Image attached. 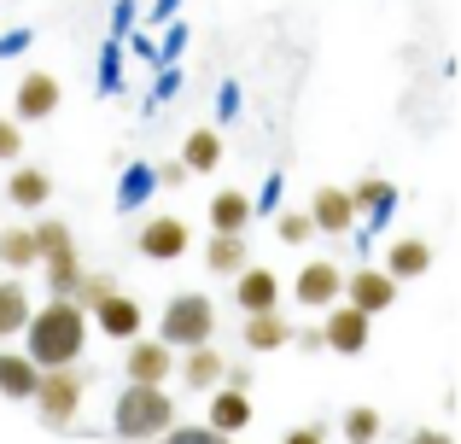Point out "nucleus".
<instances>
[{"label":"nucleus","mask_w":461,"mask_h":444,"mask_svg":"<svg viewBox=\"0 0 461 444\" xmlns=\"http://www.w3.org/2000/svg\"><path fill=\"white\" fill-rule=\"evenodd\" d=\"M88 351V310H77L70 298H47L41 310H30L23 322V357L35 368H77V357Z\"/></svg>","instance_id":"nucleus-1"},{"label":"nucleus","mask_w":461,"mask_h":444,"mask_svg":"<svg viewBox=\"0 0 461 444\" xmlns=\"http://www.w3.org/2000/svg\"><path fill=\"white\" fill-rule=\"evenodd\" d=\"M176 427V398L164 386H123L112 403V433L129 439V444H147V439H164Z\"/></svg>","instance_id":"nucleus-2"},{"label":"nucleus","mask_w":461,"mask_h":444,"mask_svg":"<svg viewBox=\"0 0 461 444\" xmlns=\"http://www.w3.org/2000/svg\"><path fill=\"white\" fill-rule=\"evenodd\" d=\"M30 240H35V263H47V293L70 298V293H77V281L88 275V269H82V258H77V234H70V222L41 217V222L30 228Z\"/></svg>","instance_id":"nucleus-3"},{"label":"nucleus","mask_w":461,"mask_h":444,"mask_svg":"<svg viewBox=\"0 0 461 444\" xmlns=\"http://www.w3.org/2000/svg\"><path fill=\"white\" fill-rule=\"evenodd\" d=\"M211 333H216V304L204 293H176L158 316V345H169V351L211 345Z\"/></svg>","instance_id":"nucleus-4"},{"label":"nucleus","mask_w":461,"mask_h":444,"mask_svg":"<svg viewBox=\"0 0 461 444\" xmlns=\"http://www.w3.org/2000/svg\"><path fill=\"white\" fill-rule=\"evenodd\" d=\"M82 398H88V375L82 368H47L41 380H35V415H41V427H70L82 410Z\"/></svg>","instance_id":"nucleus-5"},{"label":"nucleus","mask_w":461,"mask_h":444,"mask_svg":"<svg viewBox=\"0 0 461 444\" xmlns=\"http://www.w3.org/2000/svg\"><path fill=\"white\" fill-rule=\"evenodd\" d=\"M374 340V316H362V310L350 304H333L321 322V351H339V357H362Z\"/></svg>","instance_id":"nucleus-6"},{"label":"nucleus","mask_w":461,"mask_h":444,"mask_svg":"<svg viewBox=\"0 0 461 444\" xmlns=\"http://www.w3.org/2000/svg\"><path fill=\"white\" fill-rule=\"evenodd\" d=\"M293 298L304 310H333L339 298H345V269L327 263V258H310L304 269H298V281H293Z\"/></svg>","instance_id":"nucleus-7"},{"label":"nucleus","mask_w":461,"mask_h":444,"mask_svg":"<svg viewBox=\"0 0 461 444\" xmlns=\"http://www.w3.org/2000/svg\"><path fill=\"white\" fill-rule=\"evenodd\" d=\"M59 100H65L59 77H47V70H23V77H18V94H12V105H18V117H12V123H47V117L59 112Z\"/></svg>","instance_id":"nucleus-8"},{"label":"nucleus","mask_w":461,"mask_h":444,"mask_svg":"<svg viewBox=\"0 0 461 444\" xmlns=\"http://www.w3.org/2000/svg\"><path fill=\"white\" fill-rule=\"evenodd\" d=\"M123 375H129V386H164V380L176 375V351L158 345V340H129Z\"/></svg>","instance_id":"nucleus-9"},{"label":"nucleus","mask_w":461,"mask_h":444,"mask_svg":"<svg viewBox=\"0 0 461 444\" xmlns=\"http://www.w3.org/2000/svg\"><path fill=\"white\" fill-rule=\"evenodd\" d=\"M135 246H140V258H152V263H176L181 251L193 246V228L181 217H152V222H140Z\"/></svg>","instance_id":"nucleus-10"},{"label":"nucleus","mask_w":461,"mask_h":444,"mask_svg":"<svg viewBox=\"0 0 461 444\" xmlns=\"http://www.w3.org/2000/svg\"><path fill=\"white\" fill-rule=\"evenodd\" d=\"M234 304L246 310V316H269V310H281V275L246 263V269L234 275Z\"/></svg>","instance_id":"nucleus-11"},{"label":"nucleus","mask_w":461,"mask_h":444,"mask_svg":"<svg viewBox=\"0 0 461 444\" xmlns=\"http://www.w3.org/2000/svg\"><path fill=\"white\" fill-rule=\"evenodd\" d=\"M345 304L362 310V316H380V310L397 304V281L385 269H357V275H345Z\"/></svg>","instance_id":"nucleus-12"},{"label":"nucleus","mask_w":461,"mask_h":444,"mask_svg":"<svg viewBox=\"0 0 461 444\" xmlns=\"http://www.w3.org/2000/svg\"><path fill=\"white\" fill-rule=\"evenodd\" d=\"M94 328H100L105 340H140V298L105 293L100 304H94Z\"/></svg>","instance_id":"nucleus-13"},{"label":"nucleus","mask_w":461,"mask_h":444,"mask_svg":"<svg viewBox=\"0 0 461 444\" xmlns=\"http://www.w3.org/2000/svg\"><path fill=\"white\" fill-rule=\"evenodd\" d=\"M222 351L216 345H193V351H181L176 357V375H181V386L187 392H216L222 386Z\"/></svg>","instance_id":"nucleus-14"},{"label":"nucleus","mask_w":461,"mask_h":444,"mask_svg":"<svg viewBox=\"0 0 461 444\" xmlns=\"http://www.w3.org/2000/svg\"><path fill=\"white\" fill-rule=\"evenodd\" d=\"M304 217H310V228H321V234H350V228H357V211H350L345 187H315Z\"/></svg>","instance_id":"nucleus-15"},{"label":"nucleus","mask_w":461,"mask_h":444,"mask_svg":"<svg viewBox=\"0 0 461 444\" xmlns=\"http://www.w3.org/2000/svg\"><path fill=\"white\" fill-rule=\"evenodd\" d=\"M204 427H211V433H222V439L246 433V427H251V398H246V392L216 386V392H211V415H204Z\"/></svg>","instance_id":"nucleus-16"},{"label":"nucleus","mask_w":461,"mask_h":444,"mask_svg":"<svg viewBox=\"0 0 461 444\" xmlns=\"http://www.w3.org/2000/svg\"><path fill=\"white\" fill-rule=\"evenodd\" d=\"M6 199L18 211H41L47 199H53V176H47L41 164H18V170H12V182H6Z\"/></svg>","instance_id":"nucleus-17"},{"label":"nucleus","mask_w":461,"mask_h":444,"mask_svg":"<svg viewBox=\"0 0 461 444\" xmlns=\"http://www.w3.org/2000/svg\"><path fill=\"white\" fill-rule=\"evenodd\" d=\"M427 269H432V246H427V240H392V251H385V275H392L397 286L420 281Z\"/></svg>","instance_id":"nucleus-18"},{"label":"nucleus","mask_w":461,"mask_h":444,"mask_svg":"<svg viewBox=\"0 0 461 444\" xmlns=\"http://www.w3.org/2000/svg\"><path fill=\"white\" fill-rule=\"evenodd\" d=\"M35 380H41V368H35L23 351H0V398L30 403L35 398Z\"/></svg>","instance_id":"nucleus-19"},{"label":"nucleus","mask_w":461,"mask_h":444,"mask_svg":"<svg viewBox=\"0 0 461 444\" xmlns=\"http://www.w3.org/2000/svg\"><path fill=\"white\" fill-rule=\"evenodd\" d=\"M246 222H251V199L240 194V187L211 194V228L216 234H246Z\"/></svg>","instance_id":"nucleus-20"},{"label":"nucleus","mask_w":461,"mask_h":444,"mask_svg":"<svg viewBox=\"0 0 461 444\" xmlns=\"http://www.w3.org/2000/svg\"><path fill=\"white\" fill-rule=\"evenodd\" d=\"M216 164H222V135H216V129H193L187 147H181V170L187 176H211Z\"/></svg>","instance_id":"nucleus-21"},{"label":"nucleus","mask_w":461,"mask_h":444,"mask_svg":"<svg viewBox=\"0 0 461 444\" xmlns=\"http://www.w3.org/2000/svg\"><path fill=\"white\" fill-rule=\"evenodd\" d=\"M345 194H350V211H357V217H385L392 199H397V187L385 182V176H362L357 187H345Z\"/></svg>","instance_id":"nucleus-22"},{"label":"nucleus","mask_w":461,"mask_h":444,"mask_svg":"<svg viewBox=\"0 0 461 444\" xmlns=\"http://www.w3.org/2000/svg\"><path fill=\"white\" fill-rule=\"evenodd\" d=\"M246 345H251V351H281V345H293V322H286L281 310H269V316H246Z\"/></svg>","instance_id":"nucleus-23"},{"label":"nucleus","mask_w":461,"mask_h":444,"mask_svg":"<svg viewBox=\"0 0 461 444\" xmlns=\"http://www.w3.org/2000/svg\"><path fill=\"white\" fill-rule=\"evenodd\" d=\"M30 286L23 281H0V340H12V333H23V322H30Z\"/></svg>","instance_id":"nucleus-24"},{"label":"nucleus","mask_w":461,"mask_h":444,"mask_svg":"<svg viewBox=\"0 0 461 444\" xmlns=\"http://www.w3.org/2000/svg\"><path fill=\"white\" fill-rule=\"evenodd\" d=\"M204 269L211 275H240L246 269V234H216L204 246Z\"/></svg>","instance_id":"nucleus-25"},{"label":"nucleus","mask_w":461,"mask_h":444,"mask_svg":"<svg viewBox=\"0 0 461 444\" xmlns=\"http://www.w3.org/2000/svg\"><path fill=\"white\" fill-rule=\"evenodd\" d=\"M339 433H345L350 444H374V439L385 433V421H380V410H374V403H357V410L339 415Z\"/></svg>","instance_id":"nucleus-26"},{"label":"nucleus","mask_w":461,"mask_h":444,"mask_svg":"<svg viewBox=\"0 0 461 444\" xmlns=\"http://www.w3.org/2000/svg\"><path fill=\"white\" fill-rule=\"evenodd\" d=\"M0 263H6V269H30V263H35L30 228H0Z\"/></svg>","instance_id":"nucleus-27"},{"label":"nucleus","mask_w":461,"mask_h":444,"mask_svg":"<svg viewBox=\"0 0 461 444\" xmlns=\"http://www.w3.org/2000/svg\"><path fill=\"white\" fill-rule=\"evenodd\" d=\"M105 293H117V281H112V275H82V281H77V293H70V304H77V310H94Z\"/></svg>","instance_id":"nucleus-28"},{"label":"nucleus","mask_w":461,"mask_h":444,"mask_svg":"<svg viewBox=\"0 0 461 444\" xmlns=\"http://www.w3.org/2000/svg\"><path fill=\"white\" fill-rule=\"evenodd\" d=\"M158 444H234V439H222V433H211V427H169Z\"/></svg>","instance_id":"nucleus-29"},{"label":"nucleus","mask_w":461,"mask_h":444,"mask_svg":"<svg viewBox=\"0 0 461 444\" xmlns=\"http://www.w3.org/2000/svg\"><path fill=\"white\" fill-rule=\"evenodd\" d=\"M310 234H315V228H310L304 211H286V217H281V240H286V246H310Z\"/></svg>","instance_id":"nucleus-30"},{"label":"nucleus","mask_w":461,"mask_h":444,"mask_svg":"<svg viewBox=\"0 0 461 444\" xmlns=\"http://www.w3.org/2000/svg\"><path fill=\"white\" fill-rule=\"evenodd\" d=\"M23 152V123H12V117H0V164H12Z\"/></svg>","instance_id":"nucleus-31"},{"label":"nucleus","mask_w":461,"mask_h":444,"mask_svg":"<svg viewBox=\"0 0 461 444\" xmlns=\"http://www.w3.org/2000/svg\"><path fill=\"white\" fill-rule=\"evenodd\" d=\"M281 444H327V433H321V427H293Z\"/></svg>","instance_id":"nucleus-32"},{"label":"nucleus","mask_w":461,"mask_h":444,"mask_svg":"<svg viewBox=\"0 0 461 444\" xmlns=\"http://www.w3.org/2000/svg\"><path fill=\"white\" fill-rule=\"evenodd\" d=\"M403 444H456L450 433H438V427H420V433H409Z\"/></svg>","instance_id":"nucleus-33"},{"label":"nucleus","mask_w":461,"mask_h":444,"mask_svg":"<svg viewBox=\"0 0 461 444\" xmlns=\"http://www.w3.org/2000/svg\"><path fill=\"white\" fill-rule=\"evenodd\" d=\"M152 182H164V187H176V182H187V170H181V159H169V164H164V170H158V176H152Z\"/></svg>","instance_id":"nucleus-34"},{"label":"nucleus","mask_w":461,"mask_h":444,"mask_svg":"<svg viewBox=\"0 0 461 444\" xmlns=\"http://www.w3.org/2000/svg\"><path fill=\"white\" fill-rule=\"evenodd\" d=\"M147 187H152V170H129V199L147 194Z\"/></svg>","instance_id":"nucleus-35"}]
</instances>
